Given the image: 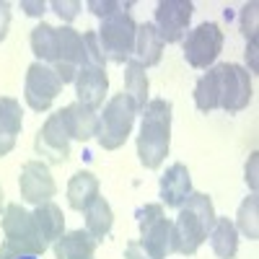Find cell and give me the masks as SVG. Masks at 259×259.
I'll return each mask as SVG.
<instances>
[{"instance_id": "6da1fadb", "label": "cell", "mask_w": 259, "mask_h": 259, "mask_svg": "<svg viewBox=\"0 0 259 259\" xmlns=\"http://www.w3.org/2000/svg\"><path fill=\"white\" fill-rule=\"evenodd\" d=\"M215 218L218 215H215L212 200L205 192H192L179 207L177 221H171V226H174L171 228V251L192 256L210 236Z\"/></svg>"}, {"instance_id": "7a4b0ae2", "label": "cell", "mask_w": 259, "mask_h": 259, "mask_svg": "<svg viewBox=\"0 0 259 259\" xmlns=\"http://www.w3.org/2000/svg\"><path fill=\"white\" fill-rule=\"evenodd\" d=\"M171 106L168 99H153L143 109V124L138 135V158L145 168H161L171 145Z\"/></svg>"}, {"instance_id": "3957f363", "label": "cell", "mask_w": 259, "mask_h": 259, "mask_svg": "<svg viewBox=\"0 0 259 259\" xmlns=\"http://www.w3.org/2000/svg\"><path fill=\"white\" fill-rule=\"evenodd\" d=\"M3 246L0 259H21V256H41L47 251V244L41 241L36 231L34 215L24 210L18 202H11L3 212Z\"/></svg>"}, {"instance_id": "277c9868", "label": "cell", "mask_w": 259, "mask_h": 259, "mask_svg": "<svg viewBox=\"0 0 259 259\" xmlns=\"http://www.w3.org/2000/svg\"><path fill=\"white\" fill-rule=\"evenodd\" d=\"M140 112L135 109V104L127 99V94H114L106 101L104 112L99 114V130H96V140L104 150H117L127 143L130 133H133L135 117Z\"/></svg>"}, {"instance_id": "5b68a950", "label": "cell", "mask_w": 259, "mask_h": 259, "mask_svg": "<svg viewBox=\"0 0 259 259\" xmlns=\"http://www.w3.org/2000/svg\"><path fill=\"white\" fill-rule=\"evenodd\" d=\"M135 34H138V21L133 18L130 11H122V13H114L109 18H104L101 26L96 29L104 57L117 62V65H124L130 57H133Z\"/></svg>"}, {"instance_id": "8992f818", "label": "cell", "mask_w": 259, "mask_h": 259, "mask_svg": "<svg viewBox=\"0 0 259 259\" xmlns=\"http://www.w3.org/2000/svg\"><path fill=\"white\" fill-rule=\"evenodd\" d=\"M215 68H218V94H221L218 109H223L228 114L244 112L254 96L249 70L241 68V65H233V62H218Z\"/></svg>"}, {"instance_id": "52a82bcc", "label": "cell", "mask_w": 259, "mask_h": 259, "mask_svg": "<svg viewBox=\"0 0 259 259\" xmlns=\"http://www.w3.org/2000/svg\"><path fill=\"white\" fill-rule=\"evenodd\" d=\"M135 218L140 226V246L153 256L166 259L171 251V221L163 215L161 205H143L135 210Z\"/></svg>"}, {"instance_id": "ba28073f", "label": "cell", "mask_w": 259, "mask_h": 259, "mask_svg": "<svg viewBox=\"0 0 259 259\" xmlns=\"http://www.w3.org/2000/svg\"><path fill=\"white\" fill-rule=\"evenodd\" d=\"M223 31L218 24H212V21H205V24H200L197 29H192L184 39V60L192 65V68H197V70H205L210 68V65L218 60L221 50H223Z\"/></svg>"}, {"instance_id": "9c48e42d", "label": "cell", "mask_w": 259, "mask_h": 259, "mask_svg": "<svg viewBox=\"0 0 259 259\" xmlns=\"http://www.w3.org/2000/svg\"><path fill=\"white\" fill-rule=\"evenodd\" d=\"M62 91V80L52 70V65L45 62H31L26 70V85H24V99L34 112H47L52 101Z\"/></svg>"}, {"instance_id": "30bf717a", "label": "cell", "mask_w": 259, "mask_h": 259, "mask_svg": "<svg viewBox=\"0 0 259 259\" xmlns=\"http://www.w3.org/2000/svg\"><path fill=\"white\" fill-rule=\"evenodd\" d=\"M192 13H194V6L189 0H161L156 6L153 26L163 45H174V41H179L187 34Z\"/></svg>"}, {"instance_id": "8fae6325", "label": "cell", "mask_w": 259, "mask_h": 259, "mask_svg": "<svg viewBox=\"0 0 259 259\" xmlns=\"http://www.w3.org/2000/svg\"><path fill=\"white\" fill-rule=\"evenodd\" d=\"M85 60V47H83V34L75 31L73 26H60L57 29V60L52 65V70L57 78L65 83H73L75 73Z\"/></svg>"}, {"instance_id": "7c38bea8", "label": "cell", "mask_w": 259, "mask_h": 259, "mask_svg": "<svg viewBox=\"0 0 259 259\" xmlns=\"http://www.w3.org/2000/svg\"><path fill=\"white\" fill-rule=\"evenodd\" d=\"M34 148L39 156L47 158V163H65L70 158V135L65 130L60 112L50 114L47 122L41 124V130L34 138Z\"/></svg>"}, {"instance_id": "4fadbf2b", "label": "cell", "mask_w": 259, "mask_h": 259, "mask_svg": "<svg viewBox=\"0 0 259 259\" xmlns=\"http://www.w3.org/2000/svg\"><path fill=\"white\" fill-rule=\"evenodd\" d=\"M18 189H21V200L29 202V205H41V202H50L57 192V184L50 174V166L47 161H29L21 168V177H18Z\"/></svg>"}, {"instance_id": "5bb4252c", "label": "cell", "mask_w": 259, "mask_h": 259, "mask_svg": "<svg viewBox=\"0 0 259 259\" xmlns=\"http://www.w3.org/2000/svg\"><path fill=\"white\" fill-rule=\"evenodd\" d=\"M73 83H75V96H78L80 104L91 106V109L104 106L106 91H109V75H106V68L83 62L78 68V73H75Z\"/></svg>"}, {"instance_id": "9a60e30c", "label": "cell", "mask_w": 259, "mask_h": 259, "mask_svg": "<svg viewBox=\"0 0 259 259\" xmlns=\"http://www.w3.org/2000/svg\"><path fill=\"white\" fill-rule=\"evenodd\" d=\"M65 130H68L70 140H80V143H89L91 138H96V130H99V114L96 109L85 106L80 101L68 104L65 109H60Z\"/></svg>"}, {"instance_id": "2e32d148", "label": "cell", "mask_w": 259, "mask_h": 259, "mask_svg": "<svg viewBox=\"0 0 259 259\" xmlns=\"http://www.w3.org/2000/svg\"><path fill=\"white\" fill-rule=\"evenodd\" d=\"M161 200L166 207H182L184 200L192 194V177L184 163H171L161 177Z\"/></svg>"}, {"instance_id": "e0dca14e", "label": "cell", "mask_w": 259, "mask_h": 259, "mask_svg": "<svg viewBox=\"0 0 259 259\" xmlns=\"http://www.w3.org/2000/svg\"><path fill=\"white\" fill-rule=\"evenodd\" d=\"M24 127V112L21 104L11 96H0V158L8 156L16 148V140Z\"/></svg>"}, {"instance_id": "ac0fdd59", "label": "cell", "mask_w": 259, "mask_h": 259, "mask_svg": "<svg viewBox=\"0 0 259 259\" xmlns=\"http://www.w3.org/2000/svg\"><path fill=\"white\" fill-rule=\"evenodd\" d=\"M99 241L89 231H70V233H62L60 239L52 244L55 256L57 259H94Z\"/></svg>"}, {"instance_id": "d6986e66", "label": "cell", "mask_w": 259, "mask_h": 259, "mask_svg": "<svg viewBox=\"0 0 259 259\" xmlns=\"http://www.w3.org/2000/svg\"><path fill=\"white\" fill-rule=\"evenodd\" d=\"M161 55H163V41H161L156 26L153 24H138L133 60L140 62L143 68H153V65L161 62Z\"/></svg>"}, {"instance_id": "ffe728a7", "label": "cell", "mask_w": 259, "mask_h": 259, "mask_svg": "<svg viewBox=\"0 0 259 259\" xmlns=\"http://www.w3.org/2000/svg\"><path fill=\"white\" fill-rule=\"evenodd\" d=\"M31 215H34V223H36V231L41 236V241H45L47 246L55 244L60 236L65 233V215H62V210L52 200L36 205V210Z\"/></svg>"}, {"instance_id": "44dd1931", "label": "cell", "mask_w": 259, "mask_h": 259, "mask_svg": "<svg viewBox=\"0 0 259 259\" xmlns=\"http://www.w3.org/2000/svg\"><path fill=\"white\" fill-rule=\"evenodd\" d=\"M99 197V179L91 171H78L68 182V205L78 212H83Z\"/></svg>"}, {"instance_id": "7402d4cb", "label": "cell", "mask_w": 259, "mask_h": 259, "mask_svg": "<svg viewBox=\"0 0 259 259\" xmlns=\"http://www.w3.org/2000/svg\"><path fill=\"white\" fill-rule=\"evenodd\" d=\"M207 239L218 259H233L239 251V231H236L231 218H215V226Z\"/></svg>"}, {"instance_id": "603a6c76", "label": "cell", "mask_w": 259, "mask_h": 259, "mask_svg": "<svg viewBox=\"0 0 259 259\" xmlns=\"http://www.w3.org/2000/svg\"><path fill=\"white\" fill-rule=\"evenodd\" d=\"M85 212V231H89L96 241H104L109 236L112 226H114V212L112 205L106 202L104 197H96L89 207L83 210Z\"/></svg>"}, {"instance_id": "cb8c5ba5", "label": "cell", "mask_w": 259, "mask_h": 259, "mask_svg": "<svg viewBox=\"0 0 259 259\" xmlns=\"http://www.w3.org/2000/svg\"><path fill=\"white\" fill-rule=\"evenodd\" d=\"M148 85L150 83H148L145 68L135 60H127V65H124V94L135 104L138 112H143L145 104H148Z\"/></svg>"}, {"instance_id": "d4e9b609", "label": "cell", "mask_w": 259, "mask_h": 259, "mask_svg": "<svg viewBox=\"0 0 259 259\" xmlns=\"http://www.w3.org/2000/svg\"><path fill=\"white\" fill-rule=\"evenodd\" d=\"M31 52L36 55V62L55 65L57 60V29L50 24H36L31 29Z\"/></svg>"}, {"instance_id": "484cf974", "label": "cell", "mask_w": 259, "mask_h": 259, "mask_svg": "<svg viewBox=\"0 0 259 259\" xmlns=\"http://www.w3.org/2000/svg\"><path fill=\"white\" fill-rule=\"evenodd\" d=\"M194 106H197L200 112H212L218 109L221 104V94H218V68H207V73L194 83Z\"/></svg>"}, {"instance_id": "4316f807", "label": "cell", "mask_w": 259, "mask_h": 259, "mask_svg": "<svg viewBox=\"0 0 259 259\" xmlns=\"http://www.w3.org/2000/svg\"><path fill=\"white\" fill-rule=\"evenodd\" d=\"M236 231L244 233L249 241L259 239V197L256 192H251L249 197L239 205V212H236Z\"/></svg>"}, {"instance_id": "83f0119b", "label": "cell", "mask_w": 259, "mask_h": 259, "mask_svg": "<svg viewBox=\"0 0 259 259\" xmlns=\"http://www.w3.org/2000/svg\"><path fill=\"white\" fill-rule=\"evenodd\" d=\"M133 8V3H122V0H89V11L94 13V16H99L101 21L104 18H109V16H114V13H122V11H130Z\"/></svg>"}, {"instance_id": "f1b7e54d", "label": "cell", "mask_w": 259, "mask_h": 259, "mask_svg": "<svg viewBox=\"0 0 259 259\" xmlns=\"http://www.w3.org/2000/svg\"><path fill=\"white\" fill-rule=\"evenodd\" d=\"M83 47H85V60L83 62H91V65H101V68H106V57L101 52L96 31H85L83 34Z\"/></svg>"}, {"instance_id": "f546056e", "label": "cell", "mask_w": 259, "mask_h": 259, "mask_svg": "<svg viewBox=\"0 0 259 259\" xmlns=\"http://www.w3.org/2000/svg\"><path fill=\"white\" fill-rule=\"evenodd\" d=\"M256 3H246L244 8H241V34L249 39V41H254L256 39Z\"/></svg>"}, {"instance_id": "4dcf8cb0", "label": "cell", "mask_w": 259, "mask_h": 259, "mask_svg": "<svg viewBox=\"0 0 259 259\" xmlns=\"http://www.w3.org/2000/svg\"><path fill=\"white\" fill-rule=\"evenodd\" d=\"M62 21H68V24H70V21L78 16V11H80V3H78V0H52V6H50Z\"/></svg>"}, {"instance_id": "1f68e13d", "label": "cell", "mask_w": 259, "mask_h": 259, "mask_svg": "<svg viewBox=\"0 0 259 259\" xmlns=\"http://www.w3.org/2000/svg\"><path fill=\"white\" fill-rule=\"evenodd\" d=\"M256 166H259V153H251V156H249V161H246V177H244L251 192H256V187H259V177H256Z\"/></svg>"}, {"instance_id": "d6a6232c", "label": "cell", "mask_w": 259, "mask_h": 259, "mask_svg": "<svg viewBox=\"0 0 259 259\" xmlns=\"http://www.w3.org/2000/svg\"><path fill=\"white\" fill-rule=\"evenodd\" d=\"M8 26H11V3L0 0V41L8 36Z\"/></svg>"}, {"instance_id": "836d02e7", "label": "cell", "mask_w": 259, "mask_h": 259, "mask_svg": "<svg viewBox=\"0 0 259 259\" xmlns=\"http://www.w3.org/2000/svg\"><path fill=\"white\" fill-rule=\"evenodd\" d=\"M21 11H26V16H45L47 3L45 0H21Z\"/></svg>"}, {"instance_id": "e575fe53", "label": "cell", "mask_w": 259, "mask_h": 259, "mask_svg": "<svg viewBox=\"0 0 259 259\" xmlns=\"http://www.w3.org/2000/svg\"><path fill=\"white\" fill-rule=\"evenodd\" d=\"M124 259H153L143 246H140V241H127V246H124Z\"/></svg>"}, {"instance_id": "d590c367", "label": "cell", "mask_w": 259, "mask_h": 259, "mask_svg": "<svg viewBox=\"0 0 259 259\" xmlns=\"http://www.w3.org/2000/svg\"><path fill=\"white\" fill-rule=\"evenodd\" d=\"M244 55H246V62L251 65V73H256L259 70V65H256V39L246 45V52Z\"/></svg>"}, {"instance_id": "8d00e7d4", "label": "cell", "mask_w": 259, "mask_h": 259, "mask_svg": "<svg viewBox=\"0 0 259 259\" xmlns=\"http://www.w3.org/2000/svg\"><path fill=\"white\" fill-rule=\"evenodd\" d=\"M3 202H6V194H3V187H0V212H3V207H6ZM0 218H3V215H0Z\"/></svg>"}, {"instance_id": "74e56055", "label": "cell", "mask_w": 259, "mask_h": 259, "mask_svg": "<svg viewBox=\"0 0 259 259\" xmlns=\"http://www.w3.org/2000/svg\"><path fill=\"white\" fill-rule=\"evenodd\" d=\"M21 259H34V256H21Z\"/></svg>"}]
</instances>
